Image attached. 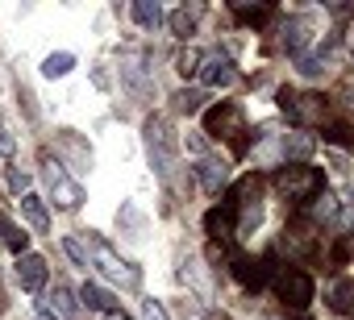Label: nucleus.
Masks as SVG:
<instances>
[{"label": "nucleus", "mask_w": 354, "mask_h": 320, "mask_svg": "<svg viewBox=\"0 0 354 320\" xmlns=\"http://www.w3.org/2000/svg\"><path fill=\"white\" fill-rule=\"evenodd\" d=\"M205 129L213 133V137H225V141H234V150L242 154L246 150V117H242V108L238 104H217V108H209L205 112Z\"/></svg>", "instance_id": "f257e3e1"}, {"label": "nucleus", "mask_w": 354, "mask_h": 320, "mask_svg": "<svg viewBox=\"0 0 354 320\" xmlns=\"http://www.w3.org/2000/svg\"><path fill=\"white\" fill-rule=\"evenodd\" d=\"M275 188L288 200L304 204V200H317V192L325 188V179H321L317 167H283V171H275Z\"/></svg>", "instance_id": "f03ea898"}, {"label": "nucleus", "mask_w": 354, "mask_h": 320, "mask_svg": "<svg viewBox=\"0 0 354 320\" xmlns=\"http://www.w3.org/2000/svg\"><path fill=\"white\" fill-rule=\"evenodd\" d=\"M42 175H46L50 196H55V204H59V208H80V204H84V188L67 175V167L59 163L55 154H42Z\"/></svg>", "instance_id": "7ed1b4c3"}, {"label": "nucleus", "mask_w": 354, "mask_h": 320, "mask_svg": "<svg viewBox=\"0 0 354 320\" xmlns=\"http://www.w3.org/2000/svg\"><path fill=\"white\" fill-rule=\"evenodd\" d=\"M146 154H150V167L167 179V175H171V167H175V141H171L167 121H158V117H150V121H146Z\"/></svg>", "instance_id": "20e7f679"}, {"label": "nucleus", "mask_w": 354, "mask_h": 320, "mask_svg": "<svg viewBox=\"0 0 354 320\" xmlns=\"http://www.w3.org/2000/svg\"><path fill=\"white\" fill-rule=\"evenodd\" d=\"M92 258H96V266H100L109 279H117V283H125V287H138V270H133L125 258H117L109 241H92Z\"/></svg>", "instance_id": "39448f33"}, {"label": "nucleus", "mask_w": 354, "mask_h": 320, "mask_svg": "<svg viewBox=\"0 0 354 320\" xmlns=\"http://www.w3.org/2000/svg\"><path fill=\"white\" fill-rule=\"evenodd\" d=\"M279 108L296 121V125H308V121H317L321 112H325V104L317 100V96H296V92H279Z\"/></svg>", "instance_id": "423d86ee"}, {"label": "nucleus", "mask_w": 354, "mask_h": 320, "mask_svg": "<svg viewBox=\"0 0 354 320\" xmlns=\"http://www.w3.org/2000/svg\"><path fill=\"white\" fill-rule=\"evenodd\" d=\"M279 295H283V303H292L296 312H304L308 299H313V279H308L304 270H283V279H279Z\"/></svg>", "instance_id": "0eeeda50"}, {"label": "nucleus", "mask_w": 354, "mask_h": 320, "mask_svg": "<svg viewBox=\"0 0 354 320\" xmlns=\"http://www.w3.org/2000/svg\"><path fill=\"white\" fill-rule=\"evenodd\" d=\"M234 79H238V71H234V63H230V59L213 54V59H205V63H201V83H205V88H230Z\"/></svg>", "instance_id": "6e6552de"}, {"label": "nucleus", "mask_w": 354, "mask_h": 320, "mask_svg": "<svg viewBox=\"0 0 354 320\" xmlns=\"http://www.w3.org/2000/svg\"><path fill=\"white\" fill-rule=\"evenodd\" d=\"M17 283H21L26 291H42V287H46V258L21 254V262H17Z\"/></svg>", "instance_id": "1a4fd4ad"}, {"label": "nucleus", "mask_w": 354, "mask_h": 320, "mask_svg": "<svg viewBox=\"0 0 354 320\" xmlns=\"http://www.w3.org/2000/svg\"><path fill=\"white\" fill-rule=\"evenodd\" d=\"M80 299H84L92 312H104V316H113V312H117V299H113L104 287H96V283H84V287H80Z\"/></svg>", "instance_id": "9d476101"}, {"label": "nucleus", "mask_w": 354, "mask_h": 320, "mask_svg": "<svg viewBox=\"0 0 354 320\" xmlns=\"http://www.w3.org/2000/svg\"><path fill=\"white\" fill-rule=\"evenodd\" d=\"M46 312H50V316H59V320H75L80 303H75V295H71L67 287H55V291H50V299H46Z\"/></svg>", "instance_id": "9b49d317"}, {"label": "nucleus", "mask_w": 354, "mask_h": 320, "mask_svg": "<svg viewBox=\"0 0 354 320\" xmlns=\"http://www.w3.org/2000/svg\"><path fill=\"white\" fill-rule=\"evenodd\" d=\"M21 212H26V221L38 229V233H46L50 229V212H46V204H42V196H21Z\"/></svg>", "instance_id": "f8f14e48"}, {"label": "nucleus", "mask_w": 354, "mask_h": 320, "mask_svg": "<svg viewBox=\"0 0 354 320\" xmlns=\"http://www.w3.org/2000/svg\"><path fill=\"white\" fill-rule=\"evenodd\" d=\"M234 274L242 279V287H254V291H259V287H263V279H267V270H263L259 262H250V258H242V254L234 258Z\"/></svg>", "instance_id": "ddd939ff"}, {"label": "nucleus", "mask_w": 354, "mask_h": 320, "mask_svg": "<svg viewBox=\"0 0 354 320\" xmlns=\"http://www.w3.org/2000/svg\"><path fill=\"white\" fill-rule=\"evenodd\" d=\"M196 175H201L205 192H221V183H225V167L213 163V158H201V163H196Z\"/></svg>", "instance_id": "4468645a"}, {"label": "nucleus", "mask_w": 354, "mask_h": 320, "mask_svg": "<svg viewBox=\"0 0 354 320\" xmlns=\"http://www.w3.org/2000/svg\"><path fill=\"white\" fill-rule=\"evenodd\" d=\"M0 241H5V246H9V250L21 258V254H26V246H30V233H21V229L9 221V217H0Z\"/></svg>", "instance_id": "2eb2a0df"}, {"label": "nucleus", "mask_w": 354, "mask_h": 320, "mask_svg": "<svg viewBox=\"0 0 354 320\" xmlns=\"http://www.w3.org/2000/svg\"><path fill=\"white\" fill-rule=\"evenodd\" d=\"M71 67H75V54H67V50H59V54H46V59H42V75H46V79H63Z\"/></svg>", "instance_id": "dca6fc26"}, {"label": "nucleus", "mask_w": 354, "mask_h": 320, "mask_svg": "<svg viewBox=\"0 0 354 320\" xmlns=\"http://www.w3.org/2000/svg\"><path fill=\"white\" fill-rule=\"evenodd\" d=\"M133 21L146 26V30H154L162 21V5H158V0H138V5H133Z\"/></svg>", "instance_id": "f3484780"}, {"label": "nucleus", "mask_w": 354, "mask_h": 320, "mask_svg": "<svg viewBox=\"0 0 354 320\" xmlns=\"http://www.w3.org/2000/svg\"><path fill=\"white\" fill-rule=\"evenodd\" d=\"M209 233L213 237H230L234 233V204L225 212H209Z\"/></svg>", "instance_id": "a211bd4d"}, {"label": "nucleus", "mask_w": 354, "mask_h": 320, "mask_svg": "<svg viewBox=\"0 0 354 320\" xmlns=\"http://www.w3.org/2000/svg\"><path fill=\"white\" fill-rule=\"evenodd\" d=\"M201 63H205V54L188 46V50H184L180 59H175V71H180V75H201Z\"/></svg>", "instance_id": "6ab92c4d"}, {"label": "nucleus", "mask_w": 354, "mask_h": 320, "mask_svg": "<svg viewBox=\"0 0 354 320\" xmlns=\"http://www.w3.org/2000/svg\"><path fill=\"white\" fill-rule=\"evenodd\" d=\"M296 71H300L304 79H317V75H325V59H321V54H300V59H296Z\"/></svg>", "instance_id": "aec40b11"}, {"label": "nucleus", "mask_w": 354, "mask_h": 320, "mask_svg": "<svg viewBox=\"0 0 354 320\" xmlns=\"http://www.w3.org/2000/svg\"><path fill=\"white\" fill-rule=\"evenodd\" d=\"M288 154H292V158H308V154H313V133H304V129L292 133V137H288Z\"/></svg>", "instance_id": "412c9836"}, {"label": "nucleus", "mask_w": 354, "mask_h": 320, "mask_svg": "<svg viewBox=\"0 0 354 320\" xmlns=\"http://www.w3.org/2000/svg\"><path fill=\"white\" fill-rule=\"evenodd\" d=\"M350 295H354V283H350V279H337V283H333V308L346 312V308H350Z\"/></svg>", "instance_id": "4be33fe9"}, {"label": "nucleus", "mask_w": 354, "mask_h": 320, "mask_svg": "<svg viewBox=\"0 0 354 320\" xmlns=\"http://www.w3.org/2000/svg\"><path fill=\"white\" fill-rule=\"evenodd\" d=\"M192 26H196V21H192V13H188V9H175V13H171V30L180 34V38H188V34H192Z\"/></svg>", "instance_id": "5701e85b"}, {"label": "nucleus", "mask_w": 354, "mask_h": 320, "mask_svg": "<svg viewBox=\"0 0 354 320\" xmlns=\"http://www.w3.org/2000/svg\"><path fill=\"white\" fill-rule=\"evenodd\" d=\"M234 13H238L242 21H250V26H259V21H267V17H271V9H267V5H259V9H250V5H234Z\"/></svg>", "instance_id": "b1692460"}, {"label": "nucleus", "mask_w": 354, "mask_h": 320, "mask_svg": "<svg viewBox=\"0 0 354 320\" xmlns=\"http://www.w3.org/2000/svg\"><path fill=\"white\" fill-rule=\"evenodd\" d=\"M63 250H67V254H71L80 266H88V262H92V254H88V246H84L80 237H67V241H63Z\"/></svg>", "instance_id": "393cba45"}, {"label": "nucleus", "mask_w": 354, "mask_h": 320, "mask_svg": "<svg viewBox=\"0 0 354 320\" xmlns=\"http://www.w3.org/2000/svg\"><path fill=\"white\" fill-rule=\"evenodd\" d=\"M9 188H13L17 196H30V171H21V167H13V171H9Z\"/></svg>", "instance_id": "a878e982"}, {"label": "nucleus", "mask_w": 354, "mask_h": 320, "mask_svg": "<svg viewBox=\"0 0 354 320\" xmlns=\"http://www.w3.org/2000/svg\"><path fill=\"white\" fill-rule=\"evenodd\" d=\"M175 108H180V112H196L201 108V92H180V96H175Z\"/></svg>", "instance_id": "bb28decb"}, {"label": "nucleus", "mask_w": 354, "mask_h": 320, "mask_svg": "<svg viewBox=\"0 0 354 320\" xmlns=\"http://www.w3.org/2000/svg\"><path fill=\"white\" fill-rule=\"evenodd\" d=\"M121 71H125V79H129L138 92H146V75H142V67H138V63H125Z\"/></svg>", "instance_id": "cd10ccee"}, {"label": "nucleus", "mask_w": 354, "mask_h": 320, "mask_svg": "<svg viewBox=\"0 0 354 320\" xmlns=\"http://www.w3.org/2000/svg\"><path fill=\"white\" fill-rule=\"evenodd\" d=\"M142 320H167L162 303H158V299H146V303H142Z\"/></svg>", "instance_id": "c85d7f7f"}, {"label": "nucleus", "mask_w": 354, "mask_h": 320, "mask_svg": "<svg viewBox=\"0 0 354 320\" xmlns=\"http://www.w3.org/2000/svg\"><path fill=\"white\" fill-rule=\"evenodd\" d=\"M0 150H5V154L13 150V137H9V133H0Z\"/></svg>", "instance_id": "c756f323"}, {"label": "nucleus", "mask_w": 354, "mask_h": 320, "mask_svg": "<svg viewBox=\"0 0 354 320\" xmlns=\"http://www.w3.org/2000/svg\"><path fill=\"white\" fill-rule=\"evenodd\" d=\"M104 320H129V316H125V312H113V316H104Z\"/></svg>", "instance_id": "7c9ffc66"}, {"label": "nucleus", "mask_w": 354, "mask_h": 320, "mask_svg": "<svg viewBox=\"0 0 354 320\" xmlns=\"http://www.w3.org/2000/svg\"><path fill=\"white\" fill-rule=\"evenodd\" d=\"M34 320H59V316H50V312H42V316H34Z\"/></svg>", "instance_id": "2f4dec72"}]
</instances>
